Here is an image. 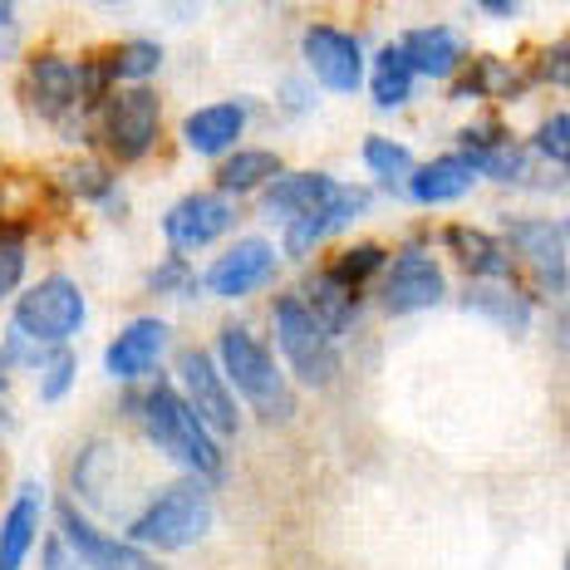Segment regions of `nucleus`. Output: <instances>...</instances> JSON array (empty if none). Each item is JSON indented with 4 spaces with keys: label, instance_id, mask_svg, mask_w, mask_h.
Returning <instances> with one entry per match:
<instances>
[{
    "label": "nucleus",
    "instance_id": "obj_1",
    "mask_svg": "<svg viewBox=\"0 0 570 570\" xmlns=\"http://www.w3.org/2000/svg\"><path fill=\"white\" fill-rule=\"evenodd\" d=\"M104 89H109L104 59L75 65L65 55H35L26 65V104L45 124H55L65 138H79L89 114L104 109Z\"/></svg>",
    "mask_w": 570,
    "mask_h": 570
},
{
    "label": "nucleus",
    "instance_id": "obj_2",
    "mask_svg": "<svg viewBox=\"0 0 570 570\" xmlns=\"http://www.w3.org/2000/svg\"><path fill=\"white\" fill-rule=\"evenodd\" d=\"M142 413V433L153 438V448H163L173 462H183L193 478H222V448L217 438H212V428L193 413V403H187L177 389L168 384H153L148 394L138 403Z\"/></svg>",
    "mask_w": 570,
    "mask_h": 570
},
{
    "label": "nucleus",
    "instance_id": "obj_3",
    "mask_svg": "<svg viewBox=\"0 0 570 570\" xmlns=\"http://www.w3.org/2000/svg\"><path fill=\"white\" fill-rule=\"evenodd\" d=\"M217 364H222V374H227V384L242 389V399L252 403L266 423H285L295 413V399H291V389H285V374L276 370L271 350L246 325H227L217 335Z\"/></svg>",
    "mask_w": 570,
    "mask_h": 570
},
{
    "label": "nucleus",
    "instance_id": "obj_4",
    "mask_svg": "<svg viewBox=\"0 0 570 570\" xmlns=\"http://www.w3.org/2000/svg\"><path fill=\"white\" fill-rule=\"evenodd\" d=\"M212 531V492L197 478L163 487L158 497L142 502L128 537L134 546H153V551H187Z\"/></svg>",
    "mask_w": 570,
    "mask_h": 570
},
{
    "label": "nucleus",
    "instance_id": "obj_5",
    "mask_svg": "<svg viewBox=\"0 0 570 570\" xmlns=\"http://www.w3.org/2000/svg\"><path fill=\"white\" fill-rule=\"evenodd\" d=\"M85 315H89V305L75 276H45L16 301L10 330L26 335L30 344H40V350H59L65 340H75L85 330Z\"/></svg>",
    "mask_w": 570,
    "mask_h": 570
},
{
    "label": "nucleus",
    "instance_id": "obj_6",
    "mask_svg": "<svg viewBox=\"0 0 570 570\" xmlns=\"http://www.w3.org/2000/svg\"><path fill=\"white\" fill-rule=\"evenodd\" d=\"M276 340H281V354L291 360V370L301 374V384L311 389H325L330 379L340 374V350H335V335H330L320 320L305 311L301 295H276Z\"/></svg>",
    "mask_w": 570,
    "mask_h": 570
},
{
    "label": "nucleus",
    "instance_id": "obj_7",
    "mask_svg": "<svg viewBox=\"0 0 570 570\" xmlns=\"http://www.w3.org/2000/svg\"><path fill=\"white\" fill-rule=\"evenodd\" d=\"M158 128H163V104H158V94L142 85L109 94L99 109V142L118 163H138L158 142Z\"/></svg>",
    "mask_w": 570,
    "mask_h": 570
},
{
    "label": "nucleus",
    "instance_id": "obj_8",
    "mask_svg": "<svg viewBox=\"0 0 570 570\" xmlns=\"http://www.w3.org/2000/svg\"><path fill=\"white\" fill-rule=\"evenodd\" d=\"M177 379H183V399L193 403V413L212 433H222V438L242 433V409H236V399H232V384L207 350H187L183 360H177Z\"/></svg>",
    "mask_w": 570,
    "mask_h": 570
},
{
    "label": "nucleus",
    "instance_id": "obj_9",
    "mask_svg": "<svg viewBox=\"0 0 570 570\" xmlns=\"http://www.w3.org/2000/svg\"><path fill=\"white\" fill-rule=\"evenodd\" d=\"M236 222L232 202L222 193H193V197H177L163 217V236H168L173 256L197 252V246H212L217 236H227Z\"/></svg>",
    "mask_w": 570,
    "mask_h": 570
},
{
    "label": "nucleus",
    "instance_id": "obj_10",
    "mask_svg": "<svg viewBox=\"0 0 570 570\" xmlns=\"http://www.w3.org/2000/svg\"><path fill=\"white\" fill-rule=\"evenodd\" d=\"M59 537L75 546V551L85 556L94 570H158V566H153V556L142 551V546L118 541V537H109L104 527H94V521L79 512L69 497L59 502Z\"/></svg>",
    "mask_w": 570,
    "mask_h": 570
},
{
    "label": "nucleus",
    "instance_id": "obj_11",
    "mask_svg": "<svg viewBox=\"0 0 570 570\" xmlns=\"http://www.w3.org/2000/svg\"><path fill=\"white\" fill-rule=\"evenodd\" d=\"M271 276H276V246L261 242V236H246L207 266V291L222 295V301H242V295L261 291Z\"/></svg>",
    "mask_w": 570,
    "mask_h": 570
},
{
    "label": "nucleus",
    "instance_id": "obj_12",
    "mask_svg": "<svg viewBox=\"0 0 570 570\" xmlns=\"http://www.w3.org/2000/svg\"><path fill=\"white\" fill-rule=\"evenodd\" d=\"M305 65L315 69V79L335 94H354L364 79V55H360V40L344 35L335 26H311L305 30Z\"/></svg>",
    "mask_w": 570,
    "mask_h": 570
},
{
    "label": "nucleus",
    "instance_id": "obj_13",
    "mask_svg": "<svg viewBox=\"0 0 570 570\" xmlns=\"http://www.w3.org/2000/svg\"><path fill=\"white\" fill-rule=\"evenodd\" d=\"M448 291L443 281V266L423 252H403L394 266H389V281H384V311L389 315H413V311H428L438 305Z\"/></svg>",
    "mask_w": 570,
    "mask_h": 570
},
{
    "label": "nucleus",
    "instance_id": "obj_14",
    "mask_svg": "<svg viewBox=\"0 0 570 570\" xmlns=\"http://www.w3.org/2000/svg\"><path fill=\"white\" fill-rule=\"evenodd\" d=\"M507 236H512V246L527 256V266L537 271L546 295H566L570 271H566V236H561V227H556V222H512Z\"/></svg>",
    "mask_w": 570,
    "mask_h": 570
},
{
    "label": "nucleus",
    "instance_id": "obj_15",
    "mask_svg": "<svg viewBox=\"0 0 570 570\" xmlns=\"http://www.w3.org/2000/svg\"><path fill=\"white\" fill-rule=\"evenodd\" d=\"M163 344H168V325L153 320V315H142V320H134V325H124L114 335V344L104 350V370H109L114 379H138L158 364Z\"/></svg>",
    "mask_w": 570,
    "mask_h": 570
},
{
    "label": "nucleus",
    "instance_id": "obj_16",
    "mask_svg": "<svg viewBox=\"0 0 570 570\" xmlns=\"http://www.w3.org/2000/svg\"><path fill=\"white\" fill-rule=\"evenodd\" d=\"M364 207H370V193H364V187H340L325 207H315L311 217H301V222H291V227H285V252L305 256L311 246L325 242V236H335L340 227H350Z\"/></svg>",
    "mask_w": 570,
    "mask_h": 570
},
{
    "label": "nucleus",
    "instance_id": "obj_17",
    "mask_svg": "<svg viewBox=\"0 0 570 570\" xmlns=\"http://www.w3.org/2000/svg\"><path fill=\"white\" fill-rule=\"evenodd\" d=\"M246 134V104H207L183 118V142L202 158H222Z\"/></svg>",
    "mask_w": 570,
    "mask_h": 570
},
{
    "label": "nucleus",
    "instance_id": "obj_18",
    "mask_svg": "<svg viewBox=\"0 0 570 570\" xmlns=\"http://www.w3.org/2000/svg\"><path fill=\"white\" fill-rule=\"evenodd\" d=\"M45 497L40 487L26 482L10 502V512L0 517V570H26V556L35 551V531H40Z\"/></svg>",
    "mask_w": 570,
    "mask_h": 570
},
{
    "label": "nucleus",
    "instance_id": "obj_19",
    "mask_svg": "<svg viewBox=\"0 0 570 570\" xmlns=\"http://www.w3.org/2000/svg\"><path fill=\"white\" fill-rule=\"evenodd\" d=\"M335 193H340V183L325 173H285L266 187V212H276L285 222H301V217H311L315 207H325Z\"/></svg>",
    "mask_w": 570,
    "mask_h": 570
},
{
    "label": "nucleus",
    "instance_id": "obj_20",
    "mask_svg": "<svg viewBox=\"0 0 570 570\" xmlns=\"http://www.w3.org/2000/svg\"><path fill=\"white\" fill-rule=\"evenodd\" d=\"M301 301H305V311L330 330V335H344V330L354 325V311H360V295H354L335 271H315V276H305Z\"/></svg>",
    "mask_w": 570,
    "mask_h": 570
},
{
    "label": "nucleus",
    "instance_id": "obj_21",
    "mask_svg": "<svg viewBox=\"0 0 570 570\" xmlns=\"http://www.w3.org/2000/svg\"><path fill=\"white\" fill-rule=\"evenodd\" d=\"M403 55H409V65H413V75H428V79H443V75H453V69L462 65V40H458V30H448V26H423V30H409L403 35Z\"/></svg>",
    "mask_w": 570,
    "mask_h": 570
},
{
    "label": "nucleus",
    "instance_id": "obj_22",
    "mask_svg": "<svg viewBox=\"0 0 570 570\" xmlns=\"http://www.w3.org/2000/svg\"><path fill=\"white\" fill-rule=\"evenodd\" d=\"M448 246H453L458 261L472 276H487V281L512 276V252H507V242H497V236H487L478 227H448Z\"/></svg>",
    "mask_w": 570,
    "mask_h": 570
},
{
    "label": "nucleus",
    "instance_id": "obj_23",
    "mask_svg": "<svg viewBox=\"0 0 570 570\" xmlns=\"http://www.w3.org/2000/svg\"><path fill=\"white\" fill-rule=\"evenodd\" d=\"M472 177H478V168H472V158H462V153H448V158H433L428 168H419L409 177V193L419 202H453L472 187Z\"/></svg>",
    "mask_w": 570,
    "mask_h": 570
},
{
    "label": "nucleus",
    "instance_id": "obj_24",
    "mask_svg": "<svg viewBox=\"0 0 570 570\" xmlns=\"http://www.w3.org/2000/svg\"><path fill=\"white\" fill-rule=\"evenodd\" d=\"M271 173H281V158L271 148H236L227 163L217 168V187L222 193H256L261 183H276Z\"/></svg>",
    "mask_w": 570,
    "mask_h": 570
},
{
    "label": "nucleus",
    "instance_id": "obj_25",
    "mask_svg": "<svg viewBox=\"0 0 570 570\" xmlns=\"http://www.w3.org/2000/svg\"><path fill=\"white\" fill-rule=\"evenodd\" d=\"M409 94H413V65L403 55V45H389L374 59V104L379 109H399Z\"/></svg>",
    "mask_w": 570,
    "mask_h": 570
},
{
    "label": "nucleus",
    "instance_id": "obj_26",
    "mask_svg": "<svg viewBox=\"0 0 570 570\" xmlns=\"http://www.w3.org/2000/svg\"><path fill=\"white\" fill-rule=\"evenodd\" d=\"M462 301H468V311L497 320V325H507V330H527L531 325V305L521 301L517 291H502V285H472Z\"/></svg>",
    "mask_w": 570,
    "mask_h": 570
},
{
    "label": "nucleus",
    "instance_id": "obj_27",
    "mask_svg": "<svg viewBox=\"0 0 570 570\" xmlns=\"http://www.w3.org/2000/svg\"><path fill=\"white\" fill-rule=\"evenodd\" d=\"M158 65H163V45L128 40V45H118V50L104 59V75L109 79H148V75H158Z\"/></svg>",
    "mask_w": 570,
    "mask_h": 570
},
{
    "label": "nucleus",
    "instance_id": "obj_28",
    "mask_svg": "<svg viewBox=\"0 0 570 570\" xmlns=\"http://www.w3.org/2000/svg\"><path fill=\"white\" fill-rule=\"evenodd\" d=\"M364 163H370V173H379L384 183H403V177H413V153L403 148L394 138H370L364 142Z\"/></svg>",
    "mask_w": 570,
    "mask_h": 570
},
{
    "label": "nucleus",
    "instance_id": "obj_29",
    "mask_svg": "<svg viewBox=\"0 0 570 570\" xmlns=\"http://www.w3.org/2000/svg\"><path fill=\"white\" fill-rule=\"evenodd\" d=\"M65 187L75 197H89V202H118V183H114V173L109 168H99V163H69L65 168Z\"/></svg>",
    "mask_w": 570,
    "mask_h": 570
},
{
    "label": "nucleus",
    "instance_id": "obj_30",
    "mask_svg": "<svg viewBox=\"0 0 570 570\" xmlns=\"http://www.w3.org/2000/svg\"><path fill=\"white\" fill-rule=\"evenodd\" d=\"M379 266H384V246L364 242V246H350V252H344V256H340L330 271H335V276H340V281L354 291V285H364V281H370Z\"/></svg>",
    "mask_w": 570,
    "mask_h": 570
},
{
    "label": "nucleus",
    "instance_id": "obj_31",
    "mask_svg": "<svg viewBox=\"0 0 570 570\" xmlns=\"http://www.w3.org/2000/svg\"><path fill=\"white\" fill-rule=\"evenodd\" d=\"M75 370H79V360L69 350H55L50 360L40 364V399L45 403H59L69 394V384H75Z\"/></svg>",
    "mask_w": 570,
    "mask_h": 570
},
{
    "label": "nucleus",
    "instance_id": "obj_32",
    "mask_svg": "<svg viewBox=\"0 0 570 570\" xmlns=\"http://www.w3.org/2000/svg\"><path fill=\"white\" fill-rule=\"evenodd\" d=\"M20 281H26V236L0 232V301L20 291Z\"/></svg>",
    "mask_w": 570,
    "mask_h": 570
},
{
    "label": "nucleus",
    "instance_id": "obj_33",
    "mask_svg": "<svg viewBox=\"0 0 570 570\" xmlns=\"http://www.w3.org/2000/svg\"><path fill=\"white\" fill-rule=\"evenodd\" d=\"M148 285L158 295H187V291H197V276H193V266H187L183 256H168L163 266H153Z\"/></svg>",
    "mask_w": 570,
    "mask_h": 570
},
{
    "label": "nucleus",
    "instance_id": "obj_34",
    "mask_svg": "<svg viewBox=\"0 0 570 570\" xmlns=\"http://www.w3.org/2000/svg\"><path fill=\"white\" fill-rule=\"evenodd\" d=\"M537 148L556 163H570V114H551L537 134Z\"/></svg>",
    "mask_w": 570,
    "mask_h": 570
},
{
    "label": "nucleus",
    "instance_id": "obj_35",
    "mask_svg": "<svg viewBox=\"0 0 570 570\" xmlns=\"http://www.w3.org/2000/svg\"><path fill=\"white\" fill-rule=\"evenodd\" d=\"M45 570H94V566L65 537H50L45 541Z\"/></svg>",
    "mask_w": 570,
    "mask_h": 570
},
{
    "label": "nucleus",
    "instance_id": "obj_36",
    "mask_svg": "<svg viewBox=\"0 0 570 570\" xmlns=\"http://www.w3.org/2000/svg\"><path fill=\"white\" fill-rule=\"evenodd\" d=\"M541 75L551 79V85L570 89V40H561V45H551V50H546V59H541Z\"/></svg>",
    "mask_w": 570,
    "mask_h": 570
},
{
    "label": "nucleus",
    "instance_id": "obj_37",
    "mask_svg": "<svg viewBox=\"0 0 570 570\" xmlns=\"http://www.w3.org/2000/svg\"><path fill=\"white\" fill-rule=\"evenodd\" d=\"M16 45H20V16L10 0H0V59L16 55Z\"/></svg>",
    "mask_w": 570,
    "mask_h": 570
},
{
    "label": "nucleus",
    "instance_id": "obj_38",
    "mask_svg": "<svg viewBox=\"0 0 570 570\" xmlns=\"http://www.w3.org/2000/svg\"><path fill=\"white\" fill-rule=\"evenodd\" d=\"M482 10H487V16H497V20H502V16H517L512 0H507V6H502V0H482Z\"/></svg>",
    "mask_w": 570,
    "mask_h": 570
},
{
    "label": "nucleus",
    "instance_id": "obj_39",
    "mask_svg": "<svg viewBox=\"0 0 570 570\" xmlns=\"http://www.w3.org/2000/svg\"><path fill=\"white\" fill-rule=\"evenodd\" d=\"M6 379H10V374H6V350H0V389H6Z\"/></svg>",
    "mask_w": 570,
    "mask_h": 570
},
{
    "label": "nucleus",
    "instance_id": "obj_40",
    "mask_svg": "<svg viewBox=\"0 0 570 570\" xmlns=\"http://www.w3.org/2000/svg\"><path fill=\"white\" fill-rule=\"evenodd\" d=\"M566 570H570V556H566Z\"/></svg>",
    "mask_w": 570,
    "mask_h": 570
}]
</instances>
